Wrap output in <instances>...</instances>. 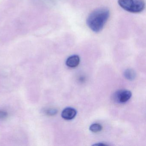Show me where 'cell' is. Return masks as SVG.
<instances>
[{
    "instance_id": "obj_1",
    "label": "cell",
    "mask_w": 146,
    "mask_h": 146,
    "mask_svg": "<svg viewBox=\"0 0 146 146\" xmlns=\"http://www.w3.org/2000/svg\"><path fill=\"white\" fill-rule=\"evenodd\" d=\"M109 16L110 11L108 8H98L89 15L86 21L87 25L92 31L98 33L104 28Z\"/></svg>"
},
{
    "instance_id": "obj_2",
    "label": "cell",
    "mask_w": 146,
    "mask_h": 146,
    "mask_svg": "<svg viewBox=\"0 0 146 146\" xmlns=\"http://www.w3.org/2000/svg\"><path fill=\"white\" fill-rule=\"evenodd\" d=\"M118 3L123 9L132 13L141 12L145 7L143 0H118Z\"/></svg>"
},
{
    "instance_id": "obj_3",
    "label": "cell",
    "mask_w": 146,
    "mask_h": 146,
    "mask_svg": "<svg viewBox=\"0 0 146 146\" xmlns=\"http://www.w3.org/2000/svg\"><path fill=\"white\" fill-rule=\"evenodd\" d=\"M131 96L130 91L125 90L117 91L113 96V99L117 103L123 104L127 102Z\"/></svg>"
},
{
    "instance_id": "obj_4",
    "label": "cell",
    "mask_w": 146,
    "mask_h": 146,
    "mask_svg": "<svg viewBox=\"0 0 146 146\" xmlns=\"http://www.w3.org/2000/svg\"><path fill=\"white\" fill-rule=\"evenodd\" d=\"M76 114V111L74 108L69 107L63 110L61 116L66 120H71L75 117Z\"/></svg>"
},
{
    "instance_id": "obj_5",
    "label": "cell",
    "mask_w": 146,
    "mask_h": 146,
    "mask_svg": "<svg viewBox=\"0 0 146 146\" xmlns=\"http://www.w3.org/2000/svg\"><path fill=\"white\" fill-rule=\"evenodd\" d=\"M80 63V58L78 55H73L70 56L66 61V65L69 67L75 68Z\"/></svg>"
},
{
    "instance_id": "obj_6",
    "label": "cell",
    "mask_w": 146,
    "mask_h": 146,
    "mask_svg": "<svg viewBox=\"0 0 146 146\" xmlns=\"http://www.w3.org/2000/svg\"><path fill=\"white\" fill-rule=\"evenodd\" d=\"M125 78L129 80H134L136 76V74L135 71L131 69H128L125 71L124 73Z\"/></svg>"
},
{
    "instance_id": "obj_7",
    "label": "cell",
    "mask_w": 146,
    "mask_h": 146,
    "mask_svg": "<svg viewBox=\"0 0 146 146\" xmlns=\"http://www.w3.org/2000/svg\"><path fill=\"white\" fill-rule=\"evenodd\" d=\"M102 129V126L99 123L93 124L90 127V130L94 133L100 132Z\"/></svg>"
},
{
    "instance_id": "obj_8",
    "label": "cell",
    "mask_w": 146,
    "mask_h": 146,
    "mask_svg": "<svg viewBox=\"0 0 146 146\" xmlns=\"http://www.w3.org/2000/svg\"><path fill=\"white\" fill-rule=\"evenodd\" d=\"M46 112L48 115L52 116V115H54L56 114L58 112V111L56 109H50V110H48Z\"/></svg>"
},
{
    "instance_id": "obj_9",
    "label": "cell",
    "mask_w": 146,
    "mask_h": 146,
    "mask_svg": "<svg viewBox=\"0 0 146 146\" xmlns=\"http://www.w3.org/2000/svg\"><path fill=\"white\" fill-rule=\"evenodd\" d=\"M7 116V113L4 111H0V119L5 118Z\"/></svg>"
},
{
    "instance_id": "obj_10",
    "label": "cell",
    "mask_w": 146,
    "mask_h": 146,
    "mask_svg": "<svg viewBox=\"0 0 146 146\" xmlns=\"http://www.w3.org/2000/svg\"><path fill=\"white\" fill-rule=\"evenodd\" d=\"M106 145V144H103V143H97V144H94V145H97V146H99V145H102H102Z\"/></svg>"
}]
</instances>
